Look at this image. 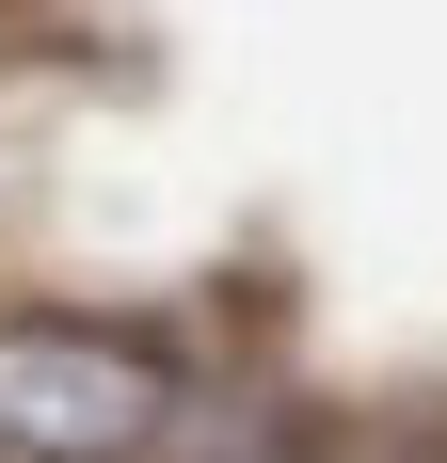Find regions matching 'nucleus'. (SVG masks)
Wrapping results in <instances>:
<instances>
[{"label":"nucleus","instance_id":"nucleus-2","mask_svg":"<svg viewBox=\"0 0 447 463\" xmlns=\"http://www.w3.org/2000/svg\"><path fill=\"white\" fill-rule=\"evenodd\" d=\"M352 463H447V431H384V448H352Z\"/></svg>","mask_w":447,"mask_h":463},{"label":"nucleus","instance_id":"nucleus-1","mask_svg":"<svg viewBox=\"0 0 447 463\" xmlns=\"http://www.w3.org/2000/svg\"><path fill=\"white\" fill-rule=\"evenodd\" d=\"M192 431V383L112 320L0 304V463H160Z\"/></svg>","mask_w":447,"mask_h":463}]
</instances>
